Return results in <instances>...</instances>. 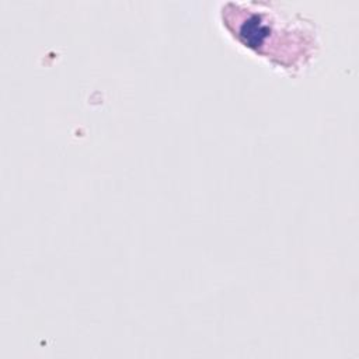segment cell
Wrapping results in <instances>:
<instances>
[{"mask_svg": "<svg viewBox=\"0 0 359 359\" xmlns=\"http://www.w3.org/2000/svg\"><path fill=\"white\" fill-rule=\"evenodd\" d=\"M223 20L244 46L285 69L297 67L313 52L311 27L299 15L292 18L265 3H229Z\"/></svg>", "mask_w": 359, "mask_h": 359, "instance_id": "1", "label": "cell"}]
</instances>
